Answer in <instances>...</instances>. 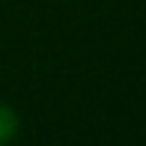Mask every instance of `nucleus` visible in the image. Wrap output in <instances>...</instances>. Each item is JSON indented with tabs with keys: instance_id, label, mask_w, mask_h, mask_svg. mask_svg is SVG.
<instances>
[{
	"instance_id": "1",
	"label": "nucleus",
	"mask_w": 146,
	"mask_h": 146,
	"mask_svg": "<svg viewBox=\"0 0 146 146\" xmlns=\"http://www.w3.org/2000/svg\"><path fill=\"white\" fill-rule=\"evenodd\" d=\"M21 131V119H18L15 108L6 102H0V146H9Z\"/></svg>"
}]
</instances>
